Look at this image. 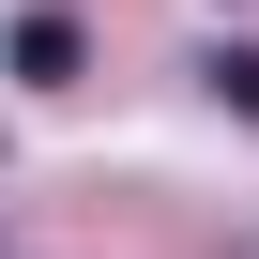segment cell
Here are the masks:
<instances>
[{"instance_id":"obj_2","label":"cell","mask_w":259,"mask_h":259,"mask_svg":"<svg viewBox=\"0 0 259 259\" xmlns=\"http://www.w3.org/2000/svg\"><path fill=\"white\" fill-rule=\"evenodd\" d=\"M198 76H213V92H229V107H244V122H259V46H213V61H198Z\"/></svg>"},{"instance_id":"obj_1","label":"cell","mask_w":259,"mask_h":259,"mask_svg":"<svg viewBox=\"0 0 259 259\" xmlns=\"http://www.w3.org/2000/svg\"><path fill=\"white\" fill-rule=\"evenodd\" d=\"M16 76L61 92V76H76V31H61V16H16Z\"/></svg>"}]
</instances>
